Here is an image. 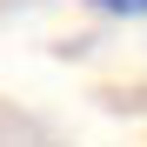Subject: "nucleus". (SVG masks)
Instances as JSON below:
<instances>
[{
	"mask_svg": "<svg viewBox=\"0 0 147 147\" xmlns=\"http://www.w3.org/2000/svg\"><path fill=\"white\" fill-rule=\"evenodd\" d=\"M94 13H114V20H140L147 13V0H87Z\"/></svg>",
	"mask_w": 147,
	"mask_h": 147,
	"instance_id": "f257e3e1",
	"label": "nucleus"
}]
</instances>
